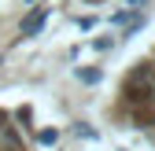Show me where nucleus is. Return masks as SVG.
I'll use <instances>...</instances> for the list:
<instances>
[{"label": "nucleus", "mask_w": 155, "mask_h": 151, "mask_svg": "<svg viewBox=\"0 0 155 151\" xmlns=\"http://www.w3.org/2000/svg\"><path fill=\"white\" fill-rule=\"evenodd\" d=\"M45 15H48L45 8H33V11H30V18L22 22V37H33L37 30H41V22H45Z\"/></svg>", "instance_id": "f257e3e1"}]
</instances>
